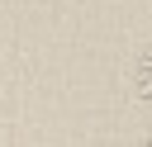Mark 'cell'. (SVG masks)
Wrapping results in <instances>:
<instances>
[{
    "label": "cell",
    "instance_id": "1",
    "mask_svg": "<svg viewBox=\"0 0 152 147\" xmlns=\"http://www.w3.org/2000/svg\"><path fill=\"white\" fill-rule=\"evenodd\" d=\"M133 85H138V95L152 104V47H142V57H138V66H133Z\"/></svg>",
    "mask_w": 152,
    "mask_h": 147
},
{
    "label": "cell",
    "instance_id": "2",
    "mask_svg": "<svg viewBox=\"0 0 152 147\" xmlns=\"http://www.w3.org/2000/svg\"><path fill=\"white\" fill-rule=\"evenodd\" d=\"M147 142H152V133H147Z\"/></svg>",
    "mask_w": 152,
    "mask_h": 147
}]
</instances>
